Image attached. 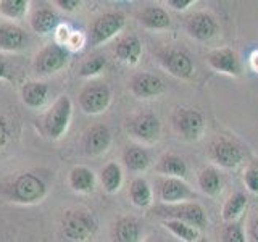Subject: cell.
<instances>
[{"label":"cell","mask_w":258,"mask_h":242,"mask_svg":"<svg viewBox=\"0 0 258 242\" xmlns=\"http://www.w3.org/2000/svg\"><path fill=\"white\" fill-rule=\"evenodd\" d=\"M171 125L182 141H199L205 131V118L194 108H176L171 115Z\"/></svg>","instance_id":"ba28073f"},{"label":"cell","mask_w":258,"mask_h":242,"mask_svg":"<svg viewBox=\"0 0 258 242\" xmlns=\"http://www.w3.org/2000/svg\"><path fill=\"white\" fill-rule=\"evenodd\" d=\"M185 29H187L189 36L199 42H210L220 32V26H218L215 16L207 12H197L190 15L185 21Z\"/></svg>","instance_id":"9a60e30c"},{"label":"cell","mask_w":258,"mask_h":242,"mask_svg":"<svg viewBox=\"0 0 258 242\" xmlns=\"http://www.w3.org/2000/svg\"><path fill=\"white\" fill-rule=\"evenodd\" d=\"M31 29L39 36L53 34L55 29L60 26V16L50 7H37L29 15Z\"/></svg>","instance_id":"ac0fdd59"},{"label":"cell","mask_w":258,"mask_h":242,"mask_svg":"<svg viewBox=\"0 0 258 242\" xmlns=\"http://www.w3.org/2000/svg\"><path fill=\"white\" fill-rule=\"evenodd\" d=\"M197 242H210V240H208V239H207V237H202V236H200V237H199V240H197Z\"/></svg>","instance_id":"60d3db41"},{"label":"cell","mask_w":258,"mask_h":242,"mask_svg":"<svg viewBox=\"0 0 258 242\" xmlns=\"http://www.w3.org/2000/svg\"><path fill=\"white\" fill-rule=\"evenodd\" d=\"M29 0H0V16L7 20L18 21L29 13Z\"/></svg>","instance_id":"4dcf8cb0"},{"label":"cell","mask_w":258,"mask_h":242,"mask_svg":"<svg viewBox=\"0 0 258 242\" xmlns=\"http://www.w3.org/2000/svg\"><path fill=\"white\" fill-rule=\"evenodd\" d=\"M205 60L208 63V67L223 73L228 76H240L242 75V65L240 60L237 58V53L232 48H216L207 53Z\"/></svg>","instance_id":"2e32d148"},{"label":"cell","mask_w":258,"mask_h":242,"mask_svg":"<svg viewBox=\"0 0 258 242\" xmlns=\"http://www.w3.org/2000/svg\"><path fill=\"white\" fill-rule=\"evenodd\" d=\"M53 4H55L56 7H58L60 10L67 12V13H73V12L79 10L81 0H55Z\"/></svg>","instance_id":"8d00e7d4"},{"label":"cell","mask_w":258,"mask_h":242,"mask_svg":"<svg viewBox=\"0 0 258 242\" xmlns=\"http://www.w3.org/2000/svg\"><path fill=\"white\" fill-rule=\"evenodd\" d=\"M210 158L224 169H234L244 161V150L229 139H218L210 145Z\"/></svg>","instance_id":"7c38bea8"},{"label":"cell","mask_w":258,"mask_h":242,"mask_svg":"<svg viewBox=\"0 0 258 242\" xmlns=\"http://www.w3.org/2000/svg\"><path fill=\"white\" fill-rule=\"evenodd\" d=\"M126 129L134 141L147 145L158 142L161 137V123L152 111H141L133 115L127 119Z\"/></svg>","instance_id":"52a82bcc"},{"label":"cell","mask_w":258,"mask_h":242,"mask_svg":"<svg viewBox=\"0 0 258 242\" xmlns=\"http://www.w3.org/2000/svg\"><path fill=\"white\" fill-rule=\"evenodd\" d=\"M152 163V157L147 149L139 144L126 145L123 150V165L131 173H144Z\"/></svg>","instance_id":"7402d4cb"},{"label":"cell","mask_w":258,"mask_h":242,"mask_svg":"<svg viewBox=\"0 0 258 242\" xmlns=\"http://www.w3.org/2000/svg\"><path fill=\"white\" fill-rule=\"evenodd\" d=\"M150 242H155V240H150Z\"/></svg>","instance_id":"b9f144b4"},{"label":"cell","mask_w":258,"mask_h":242,"mask_svg":"<svg viewBox=\"0 0 258 242\" xmlns=\"http://www.w3.org/2000/svg\"><path fill=\"white\" fill-rule=\"evenodd\" d=\"M78 103L86 115H100L111 103V89L102 81H91L79 91Z\"/></svg>","instance_id":"8992f818"},{"label":"cell","mask_w":258,"mask_h":242,"mask_svg":"<svg viewBox=\"0 0 258 242\" xmlns=\"http://www.w3.org/2000/svg\"><path fill=\"white\" fill-rule=\"evenodd\" d=\"M99 177H100V184L105 189V192L116 194L124 181L123 166H121L118 161H108V163L103 165V168L100 169Z\"/></svg>","instance_id":"484cf974"},{"label":"cell","mask_w":258,"mask_h":242,"mask_svg":"<svg viewBox=\"0 0 258 242\" xmlns=\"http://www.w3.org/2000/svg\"><path fill=\"white\" fill-rule=\"evenodd\" d=\"M50 89L44 83V81H28L21 86V102L31 110H39L42 108L47 99Z\"/></svg>","instance_id":"ffe728a7"},{"label":"cell","mask_w":258,"mask_h":242,"mask_svg":"<svg viewBox=\"0 0 258 242\" xmlns=\"http://www.w3.org/2000/svg\"><path fill=\"white\" fill-rule=\"evenodd\" d=\"M137 18H139L141 26L149 31H165L171 28V18H169V13L163 7H145Z\"/></svg>","instance_id":"44dd1931"},{"label":"cell","mask_w":258,"mask_h":242,"mask_svg":"<svg viewBox=\"0 0 258 242\" xmlns=\"http://www.w3.org/2000/svg\"><path fill=\"white\" fill-rule=\"evenodd\" d=\"M126 26V16L121 12H107L91 23L87 34V42L92 47H99L116 37Z\"/></svg>","instance_id":"5b68a950"},{"label":"cell","mask_w":258,"mask_h":242,"mask_svg":"<svg viewBox=\"0 0 258 242\" xmlns=\"http://www.w3.org/2000/svg\"><path fill=\"white\" fill-rule=\"evenodd\" d=\"M129 199L133 205L137 208H147L153 202V192L147 179L144 177H134L129 183Z\"/></svg>","instance_id":"83f0119b"},{"label":"cell","mask_w":258,"mask_h":242,"mask_svg":"<svg viewBox=\"0 0 258 242\" xmlns=\"http://www.w3.org/2000/svg\"><path fill=\"white\" fill-rule=\"evenodd\" d=\"M70 58H71V53L67 48L52 42L45 45L42 50L36 55L32 68H34L36 75L39 76H52L67 67Z\"/></svg>","instance_id":"9c48e42d"},{"label":"cell","mask_w":258,"mask_h":242,"mask_svg":"<svg viewBox=\"0 0 258 242\" xmlns=\"http://www.w3.org/2000/svg\"><path fill=\"white\" fill-rule=\"evenodd\" d=\"M71 31H73V29L68 26V24L61 23L60 26L55 29V32H53V37H55L53 42H55V44H58V45H61V47H64V45H67V42H68V39H70Z\"/></svg>","instance_id":"d590c367"},{"label":"cell","mask_w":258,"mask_h":242,"mask_svg":"<svg viewBox=\"0 0 258 242\" xmlns=\"http://www.w3.org/2000/svg\"><path fill=\"white\" fill-rule=\"evenodd\" d=\"M250 236H252L253 242H258V216L252 221V226H250Z\"/></svg>","instance_id":"ab89813d"},{"label":"cell","mask_w":258,"mask_h":242,"mask_svg":"<svg viewBox=\"0 0 258 242\" xmlns=\"http://www.w3.org/2000/svg\"><path fill=\"white\" fill-rule=\"evenodd\" d=\"M7 196L18 204H37L47 196V184L36 174L21 173L8 183Z\"/></svg>","instance_id":"3957f363"},{"label":"cell","mask_w":258,"mask_h":242,"mask_svg":"<svg viewBox=\"0 0 258 242\" xmlns=\"http://www.w3.org/2000/svg\"><path fill=\"white\" fill-rule=\"evenodd\" d=\"M86 44H87V36L84 34V32L73 29L71 34H70L68 42H67V45H64V48H67L70 53H76V52L83 50Z\"/></svg>","instance_id":"836d02e7"},{"label":"cell","mask_w":258,"mask_h":242,"mask_svg":"<svg viewBox=\"0 0 258 242\" xmlns=\"http://www.w3.org/2000/svg\"><path fill=\"white\" fill-rule=\"evenodd\" d=\"M107 67V60H105L103 55H92L86 58L83 63H81L79 67V76L81 78H87L91 79L97 75H100V73L105 70Z\"/></svg>","instance_id":"1f68e13d"},{"label":"cell","mask_w":258,"mask_h":242,"mask_svg":"<svg viewBox=\"0 0 258 242\" xmlns=\"http://www.w3.org/2000/svg\"><path fill=\"white\" fill-rule=\"evenodd\" d=\"M129 91L136 99H155L165 92V83L153 73L139 71L129 79Z\"/></svg>","instance_id":"4fadbf2b"},{"label":"cell","mask_w":258,"mask_h":242,"mask_svg":"<svg viewBox=\"0 0 258 242\" xmlns=\"http://www.w3.org/2000/svg\"><path fill=\"white\" fill-rule=\"evenodd\" d=\"M160 65L169 75L179 79H192L196 75V67L190 55L179 48H163L157 53Z\"/></svg>","instance_id":"30bf717a"},{"label":"cell","mask_w":258,"mask_h":242,"mask_svg":"<svg viewBox=\"0 0 258 242\" xmlns=\"http://www.w3.org/2000/svg\"><path fill=\"white\" fill-rule=\"evenodd\" d=\"M221 242H247L245 231L240 221L226 223L221 231Z\"/></svg>","instance_id":"d6a6232c"},{"label":"cell","mask_w":258,"mask_h":242,"mask_svg":"<svg viewBox=\"0 0 258 242\" xmlns=\"http://www.w3.org/2000/svg\"><path fill=\"white\" fill-rule=\"evenodd\" d=\"M8 139H10V126H8L7 121L0 116V150L7 145Z\"/></svg>","instance_id":"74e56055"},{"label":"cell","mask_w":258,"mask_h":242,"mask_svg":"<svg viewBox=\"0 0 258 242\" xmlns=\"http://www.w3.org/2000/svg\"><path fill=\"white\" fill-rule=\"evenodd\" d=\"M155 169L157 173L163 174L165 177H177V179H185V176L189 173L187 163L184 161V158L176 155V153H165V155H161Z\"/></svg>","instance_id":"d4e9b609"},{"label":"cell","mask_w":258,"mask_h":242,"mask_svg":"<svg viewBox=\"0 0 258 242\" xmlns=\"http://www.w3.org/2000/svg\"><path fill=\"white\" fill-rule=\"evenodd\" d=\"M244 183L247 186V189L253 194H258V168L250 166L245 169L244 173Z\"/></svg>","instance_id":"e575fe53"},{"label":"cell","mask_w":258,"mask_h":242,"mask_svg":"<svg viewBox=\"0 0 258 242\" xmlns=\"http://www.w3.org/2000/svg\"><path fill=\"white\" fill-rule=\"evenodd\" d=\"M68 186L73 192L91 194L95 189V174L89 166L76 165L68 173Z\"/></svg>","instance_id":"cb8c5ba5"},{"label":"cell","mask_w":258,"mask_h":242,"mask_svg":"<svg viewBox=\"0 0 258 242\" xmlns=\"http://www.w3.org/2000/svg\"><path fill=\"white\" fill-rule=\"evenodd\" d=\"M113 136L107 125H94L83 136V150L87 157H100L111 147Z\"/></svg>","instance_id":"5bb4252c"},{"label":"cell","mask_w":258,"mask_h":242,"mask_svg":"<svg viewBox=\"0 0 258 242\" xmlns=\"http://www.w3.org/2000/svg\"><path fill=\"white\" fill-rule=\"evenodd\" d=\"M115 55L119 62L129 65V67L137 65L142 56V44L139 37L133 34L121 37L115 45Z\"/></svg>","instance_id":"603a6c76"},{"label":"cell","mask_w":258,"mask_h":242,"mask_svg":"<svg viewBox=\"0 0 258 242\" xmlns=\"http://www.w3.org/2000/svg\"><path fill=\"white\" fill-rule=\"evenodd\" d=\"M28 45V36L18 24L12 21H0V52L16 53Z\"/></svg>","instance_id":"e0dca14e"},{"label":"cell","mask_w":258,"mask_h":242,"mask_svg":"<svg viewBox=\"0 0 258 242\" xmlns=\"http://www.w3.org/2000/svg\"><path fill=\"white\" fill-rule=\"evenodd\" d=\"M61 236L68 242H91L97 232V221L86 210H68L60 223Z\"/></svg>","instance_id":"6da1fadb"},{"label":"cell","mask_w":258,"mask_h":242,"mask_svg":"<svg viewBox=\"0 0 258 242\" xmlns=\"http://www.w3.org/2000/svg\"><path fill=\"white\" fill-rule=\"evenodd\" d=\"M153 213L157 216L163 218V220H176L185 223L189 226H194L199 231L204 229L208 220L204 207L197 202H182V204H174V205H160L153 210Z\"/></svg>","instance_id":"277c9868"},{"label":"cell","mask_w":258,"mask_h":242,"mask_svg":"<svg viewBox=\"0 0 258 242\" xmlns=\"http://www.w3.org/2000/svg\"><path fill=\"white\" fill-rule=\"evenodd\" d=\"M158 199L163 205H174L182 202H194V199H197V194L184 179L163 177L158 183Z\"/></svg>","instance_id":"8fae6325"},{"label":"cell","mask_w":258,"mask_h":242,"mask_svg":"<svg viewBox=\"0 0 258 242\" xmlns=\"http://www.w3.org/2000/svg\"><path fill=\"white\" fill-rule=\"evenodd\" d=\"M73 116V102L68 95H60L42 116V131L52 141L67 134Z\"/></svg>","instance_id":"7a4b0ae2"},{"label":"cell","mask_w":258,"mask_h":242,"mask_svg":"<svg viewBox=\"0 0 258 242\" xmlns=\"http://www.w3.org/2000/svg\"><path fill=\"white\" fill-rule=\"evenodd\" d=\"M248 204V199L244 192H234L232 196L224 202L221 216L224 223H234L244 213V210Z\"/></svg>","instance_id":"f1b7e54d"},{"label":"cell","mask_w":258,"mask_h":242,"mask_svg":"<svg viewBox=\"0 0 258 242\" xmlns=\"http://www.w3.org/2000/svg\"><path fill=\"white\" fill-rule=\"evenodd\" d=\"M197 184L200 191L208 197H216L220 196L223 191V179L221 174L216 168L213 166H207L204 168L197 176Z\"/></svg>","instance_id":"4316f807"},{"label":"cell","mask_w":258,"mask_h":242,"mask_svg":"<svg viewBox=\"0 0 258 242\" xmlns=\"http://www.w3.org/2000/svg\"><path fill=\"white\" fill-rule=\"evenodd\" d=\"M192 4H194V0H168V2H166L168 7L174 8V10H177V12L187 10V8H189Z\"/></svg>","instance_id":"f35d334b"},{"label":"cell","mask_w":258,"mask_h":242,"mask_svg":"<svg viewBox=\"0 0 258 242\" xmlns=\"http://www.w3.org/2000/svg\"><path fill=\"white\" fill-rule=\"evenodd\" d=\"M142 228L141 223L134 216H121L111 228L113 242H141Z\"/></svg>","instance_id":"d6986e66"},{"label":"cell","mask_w":258,"mask_h":242,"mask_svg":"<svg viewBox=\"0 0 258 242\" xmlns=\"http://www.w3.org/2000/svg\"><path fill=\"white\" fill-rule=\"evenodd\" d=\"M161 226L182 242H197L200 237V231L197 228L176 220H161Z\"/></svg>","instance_id":"f546056e"}]
</instances>
